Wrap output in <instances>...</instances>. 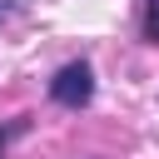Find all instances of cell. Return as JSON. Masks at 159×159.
Masks as SVG:
<instances>
[{"instance_id": "obj_3", "label": "cell", "mask_w": 159, "mask_h": 159, "mask_svg": "<svg viewBox=\"0 0 159 159\" xmlns=\"http://www.w3.org/2000/svg\"><path fill=\"white\" fill-rule=\"evenodd\" d=\"M0 154H5V129H0Z\"/></svg>"}, {"instance_id": "obj_2", "label": "cell", "mask_w": 159, "mask_h": 159, "mask_svg": "<svg viewBox=\"0 0 159 159\" xmlns=\"http://www.w3.org/2000/svg\"><path fill=\"white\" fill-rule=\"evenodd\" d=\"M144 35L159 40V0H149V15H144Z\"/></svg>"}, {"instance_id": "obj_1", "label": "cell", "mask_w": 159, "mask_h": 159, "mask_svg": "<svg viewBox=\"0 0 159 159\" xmlns=\"http://www.w3.org/2000/svg\"><path fill=\"white\" fill-rule=\"evenodd\" d=\"M89 94H94V75H89V65H84V60L65 65V70L50 80V99H55V104H65V109L89 104Z\"/></svg>"}]
</instances>
